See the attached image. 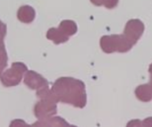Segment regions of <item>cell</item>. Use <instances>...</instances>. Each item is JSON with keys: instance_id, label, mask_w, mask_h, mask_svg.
Masks as SVG:
<instances>
[{"instance_id": "6da1fadb", "label": "cell", "mask_w": 152, "mask_h": 127, "mask_svg": "<svg viewBox=\"0 0 152 127\" xmlns=\"http://www.w3.org/2000/svg\"><path fill=\"white\" fill-rule=\"evenodd\" d=\"M144 29L145 27L142 20L137 19L130 20L127 21L123 34L102 36L100 40L101 48L106 53H126L141 38Z\"/></svg>"}, {"instance_id": "7a4b0ae2", "label": "cell", "mask_w": 152, "mask_h": 127, "mask_svg": "<svg viewBox=\"0 0 152 127\" xmlns=\"http://www.w3.org/2000/svg\"><path fill=\"white\" fill-rule=\"evenodd\" d=\"M52 92L57 101L69 103L80 109L86 105V85L80 80L72 77H61L54 83Z\"/></svg>"}, {"instance_id": "3957f363", "label": "cell", "mask_w": 152, "mask_h": 127, "mask_svg": "<svg viewBox=\"0 0 152 127\" xmlns=\"http://www.w3.org/2000/svg\"><path fill=\"white\" fill-rule=\"evenodd\" d=\"M26 70V67L21 63H14L11 69L7 70L2 77V82L6 86L15 85L19 84L20 80L21 79L22 71Z\"/></svg>"}, {"instance_id": "277c9868", "label": "cell", "mask_w": 152, "mask_h": 127, "mask_svg": "<svg viewBox=\"0 0 152 127\" xmlns=\"http://www.w3.org/2000/svg\"><path fill=\"white\" fill-rule=\"evenodd\" d=\"M135 95L137 99L142 101H150L152 100V84L149 83L146 85H140L135 90Z\"/></svg>"}, {"instance_id": "5b68a950", "label": "cell", "mask_w": 152, "mask_h": 127, "mask_svg": "<svg viewBox=\"0 0 152 127\" xmlns=\"http://www.w3.org/2000/svg\"><path fill=\"white\" fill-rule=\"evenodd\" d=\"M58 28L67 36H73L77 31V24L73 20H65L61 21Z\"/></svg>"}, {"instance_id": "8992f818", "label": "cell", "mask_w": 152, "mask_h": 127, "mask_svg": "<svg viewBox=\"0 0 152 127\" xmlns=\"http://www.w3.org/2000/svg\"><path fill=\"white\" fill-rule=\"evenodd\" d=\"M35 17V12L33 10L32 7L25 5L22 6L21 8H20L19 12H18V18L20 20L23 21V22H30L33 20Z\"/></svg>"}, {"instance_id": "52a82bcc", "label": "cell", "mask_w": 152, "mask_h": 127, "mask_svg": "<svg viewBox=\"0 0 152 127\" xmlns=\"http://www.w3.org/2000/svg\"><path fill=\"white\" fill-rule=\"evenodd\" d=\"M47 38L53 40L56 45L64 43L69 40V36L64 35L59 28H51L47 32Z\"/></svg>"}, {"instance_id": "ba28073f", "label": "cell", "mask_w": 152, "mask_h": 127, "mask_svg": "<svg viewBox=\"0 0 152 127\" xmlns=\"http://www.w3.org/2000/svg\"><path fill=\"white\" fill-rule=\"evenodd\" d=\"M91 2L94 5L97 6L104 5L108 9H113L118 4V0H91Z\"/></svg>"}, {"instance_id": "9c48e42d", "label": "cell", "mask_w": 152, "mask_h": 127, "mask_svg": "<svg viewBox=\"0 0 152 127\" xmlns=\"http://www.w3.org/2000/svg\"><path fill=\"white\" fill-rule=\"evenodd\" d=\"M149 72H150V74H151V84H152V63L151 64V66H150V69H149Z\"/></svg>"}]
</instances>
